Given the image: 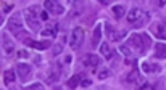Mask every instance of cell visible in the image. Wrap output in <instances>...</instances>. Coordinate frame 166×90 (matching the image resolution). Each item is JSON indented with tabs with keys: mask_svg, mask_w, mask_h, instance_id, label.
<instances>
[{
	"mask_svg": "<svg viewBox=\"0 0 166 90\" xmlns=\"http://www.w3.org/2000/svg\"><path fill=\"white\" fill-rule=\"evenodd\" d=\"M127 45H129L134 51L144 55V53H147V50L152 47V39L148 37V34H132V36L129 37Z\"/></svg>",
	"mask_w": 166,
	"mask_h": 90,
	"instance_id": "6da1fadb",
	"label": "cell"
},
{
	"mask_svg": "<svg viewBox=\"0 0 166 90\" xmlns=\"http://www.w3.org/2000/svg\"><path fill=\"white\" fill-rule=\"evenodd\" d=\"M148 21V13L140 8H132L127 13V23L132 27H140Z\"/></svg>",
	"mask_w": 166,
	"mask_h": 90,
	"instance_id": "7a4b0ae2",
	"label": "cell"
},
{
	"mask_svg": "<svg viewBox=\"0 0 166 90\" xmlns=\"http://www.w3.org/2000/svg\"><path fill=\"white\" fill-rule=\"evenodd\" d=\"M8 29L15 34L16 37H21V40H26L27 36L23 31V19H21V13H15L10 16L8 19Z\"/></svg>",
	"mask_w": 166,
	"mask_h": 90,
	"instance_id": "3957f363",
	"label": "cell"
},
{
	"mask_svg": "<svg viewBox=\"0 0 166 90\" xmlns=\"http://www.w3.org/2000/svg\"><path fill=\"white\" fill-rule=\"evenodd\" d=\"M24 16H26L27 26L32 31H39L40 27V21H39V13H37V6H29V8L24 11Z\"/></svg>",
	"mask_w": 166,
	"mask_h": 90,
	"instance_id": "277c9868",
	"label": "cell"
},
{
	"mask_svg": "<svg viewBox=\"0 0 166 90\" xmlns=\"http://www.w3.org/2000/svg\"><path fill=\"white\" fill-rule=\"evenodd\" d=\"M105 32H106V37H108L110 40H113V42H121L127 34L124 29H119V31L115 29L110 23H105Z\"/></svg>",
	"mask_w": 166,
	"mask_h": 90,
	"instance_id": "5b68a950",
	"label": "cell"
},
{
	"mask_svg": "<svg viewBox=\"0 0 166 90\" xmlns=\"http://www.w3.org/2000/svg\"><path fill=\"white\" fill-rule=\"evenodd\" d=\"M82 42H84V31L81 29V27H74L71 32V39H70V45L73 48H79L82 45Z\"/></svg>",
	"mask_w": 166,
	"mask_h": 90,
	"instance_id": "8992f818",
	"label": "cell"
},
{
	"mask_svg": "<svg viewBox=\"0 0 166 90\" xmlns=\"http://www.w3.org/2000/svg\"><path fill=\"white\" fill-rule=\"evenodd\" d=\"M44 6H45L47 13H52V15H63L65 13V8L61 3L55 2V0H47L45 3H44Z\"/></svg>",
	"mask_w": 166,
	"mask_h": 90,
	"instance_id": "52a82bcc",
	"label": "cell"
},
{
	"mask_svg": "<svg viewBox=\"0 0 166 90\" xmlns=\"http://www.w3.org/2000/svg\"><path fill=\"white\" fill-rule=\"evenodd\" d=\"M16 72H18V76L21 77V81H26L31 76V72H32V68L27 63H18L16 64Z\"/></svg>",
	"mask_w": 166,
	"mask_h": 90,
	"instance_id": "ba28073f",
	"label": "cell"
},
{
	"mask_svg": "<svg viewBox=\"0 0 166 90\" xmlns=\"http://www.w3.org/2000/svg\"><path fill=\"white\" fill-rule=\"evenodd\" d=\"M2 44H3V51H5V55L6 56H11V55L15 53V42H13L6 34H3L2 36Z\"/></svg>",
	"mask_w": 166,
	"mask_h": 90,
	"instance_id": "9c48e42d",
	"label": "cell"
},
{
	"mask_svg": "<svg viewBox=\"0 0 166 90\" xmlns=\"http://www.w3.org/2000/svg\"><path fill=\"white\" fill-rule=\"evenodd\" d=\"M82 63L86 64V66H91V68H97L100 64V58L97 56L94 53H87L84 58H82Z\"/></svg>",
	"mask_w": 166,
	"mask_h": 90,
	"instance_id": "30bf717a",
	"label": "cell"
},
{
	"mask_svg": "<svg viewBox=\"0 0 166 90\" xmlns=\"http://www.w3.org/2000/svg\"><path fill=\"white\" fill-rule=\"evenodd\" d=\"M152 32H153L158 39H166V24L157 23L155 26H152Z\"/></svg>",
	"mask_w": 166,
	"mask_h": 90,
	"instance_id": "8fae6325",
	"label": "cell"
},
{
	"mask_svg": "<svg viewBox=\"0 0 166 90\" xmlns=\"http://www.w3.org/2000/svg\"><path fill=\"white\" fill-rule=\"evenodd\" d=\"M24 44H27V45H31V47H34L36 50H45V48L50 47V42L48 40H42V42H34V40H31L29 37H27L26 40H23Z\"/></svg>",
	"mask_w": 166,
	"mask_h": 90,
	"instance_id": "7c38bea8",
	"label": "cell"
},
{
	"mask_svg": "<svg viewBox=\"0 0 166 90\" xmlns=\"http://www.w3.org/2000/svg\"><path fill=\"white\" fill-rule=\"evenodd\" d=\"M102 26L103 24H97L95 29H94V34H92V48L98 47V44H100V39H102Z\"/></svg>",
	"mask_w": 166,
	"mask_h": 90,
	"instance_id": "4fadbf2b",
	"label": "cell"
},
{
	"mask_svg": "<svg viewBox=\"0 0 166 90\" xmlns=\"http://www.w3.org/2000/svg\"><path fill=\"white\" fill-rule=\"evenodd\" d=\"M155 58H158V60H165L166 58V45L163 42H158L155 45Z\"/></svg>",
	"mask_w": 166,
	"mask_h": 90,
	"instance_id": "5bb4252c",
	"label": "cell"
},
{
	"mask_svg": "<svg viewBox=\"0 0 166 90\" xmlns=\"http://www.w3.org/2000/svg\"><path fill=\"white\" fill-rule=\"evenodd\" d=\"M142 69L145 72H160L161 66H160V64H153V63H148V61H144V63H142Z\"/></svg>",
	"mask_w": 166,
	"mask_h": 90,
	"instance_id": "9a60e30c",
	"label": "cell"
},
{
	"mask_svg": "<svg viewBox=\"0 0 166 90\" xmlns=\"http://www.w3.org/2000/svg\"><path fill=\"white\" fill-rule=\"evenodd\" d=\"M127 82H129V84H140V82H142V77H140L137 69H134L132 72L127 74Z\"/></svg>",
	"mask_w": 166,
	"mask_h": 90,
	"instance_id": "2e32d148",
	"label": "cell"
},
{
	"mask_svg": "<svg viewBox=\"0 0 166 90\" xmlns=\"http://www.w3.org/2000/svg\"><path fill=\"white\" fill-rule=\"evenodd\" d=\"M111 13H113V16H115L116 19H121L124 16V13H126V8H124L123 5H113L111 6Z\"/></svg>",
	"mask_w": 166,
	"mask_h": 90,
	"instance_id": "e0dca14e",
	"label": "cell"
},
{
	"mask_svg": "<svg viewBox=\"0 0 166 90\" xmlns=\"http://www.w3.org/2000/svg\"><path fill=\"white\" fill-rule=\"evenodd\" d=\"M81 81H82V76H81V74H76V76H73L70 81H68L66 85H68L70 89H76L79 84H81Z\"/></svg>",
	"mask_w": 166,
	"mask_h": 90,
	"instance_id": "ac0fdd59",
	"label": "cell"
},
{
	"mask_svg": "<svg viewBox=\"0 0 166 90\" xmlns=\"http://www.w3.org/2000/svg\"><path fill=\"white\" fill-rule=\"evenodd\" d=\"M100 51H102V55L105 58H111L113 56V51H111V48H110L108 44H102L100 45Z\"/></svg>",
	"mask_w": 166,
	"mask_h": 90,
	"instance_id": "d6986e66",
	"label": "cell"
},
{
	"mask_svg": "<svg viewBox=\"0 0 166 90\" xmlns=\"http://www.w3.org/2000/svg\"><path fill=\"white\" fill-rule=\"evenodd\" d=\"M15 71H11V69H8V71H5V74H3V81H5V84H11V82H15Z\"/></svg>",
	"mask_w": 166,
	"mask_h": 90,
	"instance_id": "ffe728a7",
	"label": "cell"
},
{
	"mask_svg": "<svg viewBox=\"0 0 166 90\" xmlns=\"http://www.w3.org/2000/svg\"><path fill=\"white\" fill-rule=\"evenodd\" d=\"M119 50L123 51V53H124V56H127V58H132V56H134V50H132V48H131L127 44H123V45H121V48H119Z\"/></svg>",
	"mask_w": 166,
	"mask_h": 90,
	"instance_id": "44dd1931",
	"label": "cell"
},
{
	"mask_svg": "<svg viewBox=\"0 0 166 90\" xmlns=\"http://www.w3.org/2000/svg\"><path fill=\"white\" fill-rule=\"evenodd\" d=\"M57 29H58V26H53V27H48V29H44L40 34H42L44 37H47V36L55 37V36H57Z\"/></svg>",
	"mask_w": 166,
	"mask_h": 90,
	"instance_id": "7402d4cb",
	"label": "cell"
},
{
	"mask_svg": "<svg viewBox=\"0 0 166 90\" xmlns=\"http://www.w3.org/2000/svg\"><path fill=\"white\" fill-rule=\"evenodd\" d=\"M110 77V71L108 69H100L98 71V79L100 81H105V79H108Z\"/></svg>",
	"mask_w": 166,
	"mask_h": 90,
	"instance_id": "603a6c76",
	"label": "cell"
},
{
	"mask_svg": "<svg viewBox=\"0 0 166 90\" xmlns=\"http://www.w3.org/2000/svg\"><path fill=\"white\" fill-rule=\"evenodd\" d=\"M24 90H44V85L42 84H32V85H27Z\"/></svg>",
	"mask_w": 166,
	"mask_h": 90,
	"instance_id": "cb8c5ba5",
	"label": "cell"
},
{
	"mask_svg": "<svg viewBox=\"0 0 166 90\" xmlns=\"http://www.w3.org/2000/svg\"><path fill=\"white\" fill-rule=\"evenodd\" d=\"M91 84H92L91 79H84V81H81V85H82V87H89Z\"/></svg>",
	"mask_w": 166,
	"mask_h": 90,
	"instance_id": "d4e9b609",
	"label": "cell"
},
{
	"mask_svg": "<svg viewBox=\"0 0 166 90\" xmlns=\"http://www.w3.org/2000/svg\"><path fill=\"white\" fill-rule=\"evenodd\" d=\"M19 56L21 58H29V51H26V50H19Z\"/></svg>",
	"mask_w": 166,
	"mask_h": 90,
	"instance_id": "484cf974",
	"label": "cell"
},
{
	"mask_svg": "<svg viewBox=\"0 0 166 90\" xmlns=\"http://www.w3.org/2000/svg\"><path fill=\"white\" fill-rule=\"evenodd\" d=\"M61 48H63L61 45H55V47H53V55H58L61 51Z\"/></svg>",
	"mask_w": 166,
	"mask_h": 90,
	"instance_id": "4316f807",
	"label": "cell"
},
{
	"mask_svg": "<svg viewBox=\"0 0 166 90\" xmlns=\"http://www.w3.org/2000/svg\"><path fill=\"white\" fill-rule=\"evenodd\" d=\"M139 90H153V85H148V84H145V85H142Z\"/></svg>",
	"mask_w": 166,
	"mask_h": 90,
	"instance_id": "83f0119b",
	"label": "cell"
},
{
	"mask_svg": "<svg viewBox=\"0 0 166 90\" xmlns=\"http://www.w3.org/2000/svg\"><path fill=\"white\" fill-rule=\"evenodd\" d=\"M40 18H42V19H47V18H48L47 11H42V15H40Z\"/></svg>",
	"mask_w": 166,
	"mask_h": 90,
	"instance_id": "f1b7e54d",
	"label": "cell"
},
{
	"mask_svg": "<svg viewBox=\"0 0 166 90\" xmlns=\"http://www.w3.org/2000/svg\"><path fill=\"white\" fill-rule=\"evenodd\" d=\"M3 24V15H0V26Z\"/></svg>",
	"mask_w": 166,
	"mask_h": 90,
	"instance_id": "f546056e",
	"label": "cell"
}]
</instances>
